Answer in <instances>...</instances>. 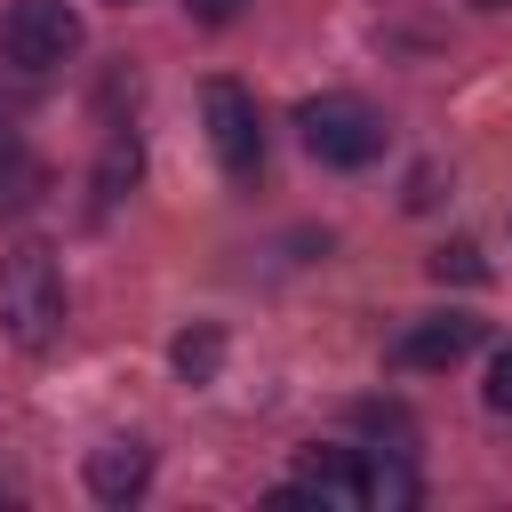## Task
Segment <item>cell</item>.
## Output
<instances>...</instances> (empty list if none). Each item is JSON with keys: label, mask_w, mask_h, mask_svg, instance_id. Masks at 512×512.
<instances>
[{"label": "cell", "mask_w": 512, "mask_h": 512, "mask_svg": "<svg viewBox=\"0 0 512 512\" xmlns=\"http://www.w3.org/2000/svg\"><path fill=\"white\" fill-rule=\"evenodd\" d=\"M480 344V320L472 312H432L400 336V368H456L464 352Z\"/></svg>", "instance_id": "5b68a950"}, {"label": "cell", "mask_w": 512, "mask_h": 512, "mask_svg": "<svg viewBox=\"0 0 512 512\" xmlns=\"http://www.w3.org/2000/svg\"><path fill=\"white\" fill-rule=\"evenodd\" d=\"M112 8H136V0H112Z\"/></svg>", "instance_id": "2e32d148"}, {"label": "cell", "mask_w": 512, "mask_h": 512, "mask_svg": "<svg viewBox=\"0 0 512 512\" xmlns=\"http://www.w3.org/2000/svg\"><path fill=\"white\" fill-rule=\"evenodd\" d=\"M432 280H488V264L472 240H448V248H432Z\"/></svg>", "instance_id": "7c38bea8"}, {"label": "cell", "mask_w": 512, "mask_h": 512, "mask_svg": "<svg viewBox=\"0 0 512 512\" xmlns=\"http://www.w3.org/2000/svg\"><path fill=\"white\" fill-rule=\"evenodd\" d=\"M424 488H416V472H408V456L400 448H384V456H360V504H384V512H408Z\"/></svg>", "instance_id": "9c48e42d"}, {"label": "cell", "mask_w": 512, "mask_h": 512, "mask_svg": "<svg viewBox=\"0 0 512 512\" xmlns=\"http://www.w3.org/2000/svg\"><path fill=\"white\" fill-rule=\"evenodd\" d=\"M480 400H488L496 416H512V344H504V352L488 360V384H480Z\"/></svg>", "instance_id": "4fadbf2b"}, {"label": "cell", "mask_w": 512, "mask_h": 512, "mask_svg": "<svg viewBox=\"0 0 512 512\" xmlns=\"http://www.w3.org/2000/svg\"><path fill=\"white\" fill-rule=\"evenodd\" d=\"M120 184H136V136H112L96 160V200H120Z\"/></svg>", "instance_id": "8fae6325"}, {"label": "cell", "mask_w": 512, "mask_h": 512, "mask_svg": "<svg viewBox=\"0 0 512 512\" xmlns=\"http://www.w3.org/2000/svg\"><path fill=\"white\" fill-rule=\"evenodd\" d=\"M144 488H152V448H144V440H104V448H88V496L136 504Z\"/></svg>", "instance_id": "8992f818"}, {"label": "cell", "mask_w": 512, "mask_h": 512, "mask_svg": "<svg viewBox=\"0 0 512 512\" xmlns=\"http://www.w3.org/2000/svg\"><path fill=\"white\" fill-rule=\"evenodd\" d=\"M0 328H8L24 352L56 344V328H64V272H56V248L24 240V248L0 256Z\"/></svg>", "instance_id": "6da1fadb"}, {"label": "cell", "mask_w": 512, "mask_h": 512, "mask_svg": "<svg viewBox=\"0 0 512 512\" xmlns=\"http://www.w3.org/2000/svg\"><path fill=\"white\" fill-rule=\"evenodd\" d=\"M216 368H224V328H208V320L184 328V336H176V376H184V384H208Z\"/></svg>", "instance_id": "30bf717a"}, {"label": "cell", "mask_w": 512, "mask_h": 512, "mask_svg": "<svg viewBox=\"0 0 512 512\" xmlns=\"http://www.w3.org/2000/svg\"><path fill=\"white\" fill-rule=\"evenodd\" d=\"M184 8H192V16H200V24H232V16H240V8H248V0H184Z\"/></svg>", "instance_id": "5bb4252c"}, {"label": "cell", "mask_w": 512, "mask_h": 512, "mask_svg": "<svg viewBox=\"0 0 512 512\" xmlns=\"http://www.w3.org/2000/svg\"><path fill=\"white\" fill-rule=\"evenodd\" d=\"M304 488L320 504H360V448H304Z\"/></svg>", "instance_id": "ba28073f"}, {"label": "cell", "mask_w": 512, "mask_h": 512, "mask_svg": "<svg viewBox=\"0 0 512 512\" xmlns=\"http://www.w3.org/2000/svg\"><path fill=\"white\" fill-rule=\"evenodd\" d=\"M480 8H504V0H480Z\"/></svg>", "instance_id": "9a60e30c"}, {"label": "cell", "mask_w": 512, "mask_h": 512, "mask_svg": "<svg viewBox=\"0 0 512 512\" xmlns=\"http://www.w3.org/2000/svg\"><path fill=\"white\" fill-rule=\"evenodd\" d=\"M80 48V16L64 0H8L0 8V56L16 72H56Z\"/></svg>", "instance_id": "3957f363"}, {"label": "cell", "mask_w": 512, "mask_h": 512, "mask_svg": "<svg viewBox=\"0 0 512 512\" xmlns=\"http://www.w3.org/2000/svg\"><path fill=\"white\" fill-rule=\"evenodd\" d=\"M48 200V160L16 136H0V216H32Z\"/></svg>", "instance_id": "52a82bcc"}, {"label": "cell", "mask_w": 512, "mask_h": 512, "mask_svg": "<svg viewBox=\"0 0 512 512\" xmlns=\"http://www.w3.org/2000/svg\"><path fill=\"white\" fill-rule=\"evenodd\" d=\"M200 112H208V144H216V168L232 184H256L264 168V120H256V96L240 80H208L200 88Z\"/></svg>", "instance_id": "277c9868"}, {"label": "cell", "mask_w": 512, "mask_h": 512, "mask_svg": "<svg viewBox=\"0 0 512 512\" xmlns=\"http://www.w3.org/2000/svg\"><path fill=\"white\" fill-rule=\"evenodd\" d=\"M296 128H304V152L320 160V168H368L376 152H384V120H376V104L368 96H312L304 112H296Z\"/></svg>", "instance_id": "7a4b0ae2"}]
</instances>
